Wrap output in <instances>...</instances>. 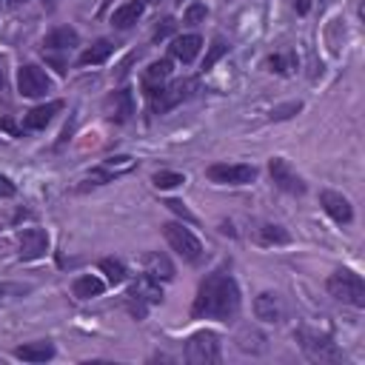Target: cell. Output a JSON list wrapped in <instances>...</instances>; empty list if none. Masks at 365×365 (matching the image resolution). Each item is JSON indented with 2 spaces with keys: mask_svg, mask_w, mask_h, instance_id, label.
<instances>
[{
  "mask_svg": "<svg viewBox=\"0 0 365 365\" xmlns=\"http://www.w3.org/2000/svg\"><path fill=\"white\" fill-rule=\"evenodd\" d=\"M268 66H271V71L288 74V71L294 68V54H271V57H268Z\"/></svg>",
  "mask_w": 365,
  "mask_h": 365,
  "instance_id": "83f0119b",
  "label": "cell"
},
{
  "mask_svg": "<svg viewBox=\"0 0 365 365\" xmlns=\"http://www.w3.org/2000/svg\"><path fill=\"white\" fill-rule=\"evenodd\" d=\"M171 31H174V20H171V17H165V20H160V23H157V29H154L151 40H163V37H168Z\"/></svg>",
  "mask_w": 365,
  "mask_h": 365,
  "instance_id": "4dcf8cb0",
  "label": "cell"
},
{
  "mask_svg": "<svg viewBox=\"0 0 365 365\" xmlns=\"http://www.w3.org/2000/svg\"><path fill=\"white\" fill-rule=\"evenodd\" d=\"M302 108V103L297 100V103H288V106H277L274 111H271V120H285V117H291V114H297Z\"/></svg>",
  "mask_w": 365,
  "mask_h": 365,
  "instance_id": "f546056e",
  "label": "cell"
},
{
  "mask_svg": "<svg viewBox=\"0 0 365 365\" xmlns=\"http://www.w3.org/2000/svg\"><path fill=\"white\" fill-rule=\"evenodd\" d=\"M17 248H20V259H40L48 248V237L43 228H26L17 240Z\"/></svg>",
  "mask_w": 365,
  "mask_h": 365,
  "instance_id": "7c38bea8",
  "label": "cell"
},
{
  "mask_svg": "<svg viewBox=\"0 0 365 365\" xmlns=\"http://www.w3.org/2000/svg\"><path fill=\"white\" fill-rule=\"evenodd\" d=\"M257 240L262 245H285V242H291V234L285 228H279V225H262Z\"/></svg>",
  "mask_w": 365,
  "mask_h": 365,
  "instance_id": "cb8c5ba5",
  "label": "cell"
},
{
  "mask_svg": "<svg viewBox=\"0 0 365 365\" xmlns=\"http://www.w3.org/2000/svg\"><path fill=\"white\" fill-rule=\"evenodd\" d=\"M143 3H160V0H143Z\"/></svg>",
  "mask_w": 365,
  "mask_h": 365,
  "instance_id": "74e56055",
  "label": "cell"
},
{
  "mask_svg": "<svg viewBox=\"0 0 365 365\" xmlns=\"http://www.w3.org/2000/svg\"><path fill=\"white\" fill-rule=\"evenodd\" d=\"M325 285H328V294H331L334 299L348 302V305H354V308H365V282H362V277H359L356 271L339 268V271H334V274L328 277Z\"/></svg>",
  "mask_w": 365,
  "mask_h": 365,
  "instance_id": "7a4b0ae2",
  "label": "cell"
},
{
  "mask_svg": "<svg viewBox=\"0 0 365 365\" xmlns=\"http://www.w3.org/2000/svg\"><path fill=\"white\" fill-rule=\"evenodd\" d=\"M48 88H51V80L46 77L43 68H37V66L29 63V66H23L17 71V91L23 97H43Z\"/></svg>",
  "mask_w": 365,
  "mask_h": 365,
  "instance_id": "9c48e42d",
  "label": "cell"
},
{
  "mask_svg": "<svg viewBox=\"0 0 365 365\" xmlns=\"http://www.w3.org/2000/svg\"><path fill=\"white\" fill-rule=\"evenodd\" d=\"M111 51H114V46H111V40H97L94 46H88L83 54H80V66H97V63H106L108 57H111Z\"/></svg>",
  "mask_w": 365,
  "mask_h": 365,
  "instance_id": "603a6c76",
  "label": "cell"
},
{
  "mask_svg": "<svg viewBox=\"0 0 365 365\" xmlns=\"http://www.w3.org/2000/svg\"><path fill=\"white\" fill-rule=\"evenodd\" d=\"M9 291H14V288H11V285H3V282H0V297H3V294H9Z\"/></svg>",
  "mask_w": 365,
  "mask_h": 365,
  "instance_id": "d590c367",
  "label": "cell"
},
{
  "mask_svg": "<svg viewBox=\"0 0 365 365\" xmlns=\"http://www.w3.org/2000/svg\"><path fill=\"white\" fill-rule=\"evenodd\" d=\"M106 114H108V120H114V123H125V120L134 114V100H131V91H128V88L114 91V94L106 100Z\"/></svg>",
  "mask_w": 365,
  "mask_h": 365,
  "instance_id": "5bb4252c",
  "label": "cell"
},
{
  "mask_svg": "<svg viewBox=\"0 0 365 365\" xmlns=\"http://www.w3.org/2000/svg\"><path fill=\"white\" fill-rule=\"evenodd\" d=\"M294 9H297L299 14H308V9H311V0H294Z\"/></svg>",
  "mask_w": 365,
  "mask_h": 365,
  "instance_id": "836d02e7",
  "label": "cell"
},
{
  "mask_svg": "<svg viewBox=\"0 0 365 365\" xmlns=\"http://www.w3.org/2000/svg\"><path fill=\"white\" fill-rule=\"evenodd\" d=\"M205 14H208V9H205L202 3H191V6L185 9V23H191V26H197L200 20H205Z\"/></svg>",
  "mask_w": 365,
  "mask_h": 365,
  "instance_id": "f1b7e54d",
  "label": "cell"
},
{
  "mask_svg": "<svg viewBox=\"0 0 365 365\" xmlns=\"http://www.w3.org/2000/svg\"><path fill=\"white\" fill-rule=\"evenodd\" d=\"M205 177L220 185H245L257 177V168L248 163H214L205 168Z\"/></svg>",
  "mask_w": 365,
  "mask_h": 365,
  "instance_id": "277c9868",
  "label": "cell"
},
{
  "mask_svg": "<svg viewBox=\"0 0 365 365\" xmlns=\"http://www.w3.org/2000/svg\"><path fill=\"white\" fill-rule=\"evenodd\" d=\"M188 88H194L191 80H177V83H171V86L157 88L154 94H148V97H151V111H154V114H165L168 108H174L177 103H182V100L191 94Z\"/></svg>",
  "mask_w": 365,
  "mask_h": 365,
  "instance_id": "52a82bcc",
  "label": "cell"
},
{
  "mask_svg": "<svg viewBox=\"0 0 365 365\" xmlns=\"http://www.w3.org/2000/svg\"><path fill=\"white\" fill-rule=\"evenodd\" d=\"M103 279H97L94 274H83V277H77L74 282H71V294L77 297V299H91V297H100L103 294Z\"/></svg>",
  "mask_w": 365,
  "mask_h": 365,
  "instance_id": "7402d4cb",
  "label": "cell"
},
{
  "mask_svg": "<svg viewBox=\"0 0 365 365\" xmlns=\"http://www.w3.org/2000/svg\"><path fill=\"white\" fill-rule=\"evenodd\" d=\"M191 314L197 319H234L240 314V288L231 274H208L194 297Z\"/></svg>",
  "mask_w": 365,
  "mask_h": 365,
  "instance_id": "6da1fadb",
  "label": "cell"
},
{
  "mask_svg": "<svg viewBox=\"0 0 365 365\" xmlns=\"http://www.w3.org/2000/svg\"><path fill=\"white\" fill-rule=\"evenodd\" d=\"M143 265H145V274H151L154 279H171L174 277V265L168 257L157 254V251H148L143 257Z\"/></svg>",
  "mask_w": 365,
  "mask_h": 365,
  "instance_id": "ffe728a7",
  "label": "cell"
},
{
  "mask_svg": "<svg viewBox=\"0 0 365 365\" xmlns=\"http://www.w3.org/2000/svg\"><path fill=\"white\" fill-rule=\"evenodd\" d=\"M63 108V103L60 100H51V103H43V106H37V108H31L26 117H23V128L26 131H37V128H46L51 120H54V114Z\"/></svg>",
  "mask_w": 365,
  "mask_h": 365,
  "instance_id": "9a60e30c",
  "label": "cell"
},
{
  "mask_svg": "<svg viewBox=\"0 0 365 365\" xmlns=\"http://www.w3.org/2000/svg\"><path fill=\"white\" fill-rule=\"evenodd\" d=\"M185 359L194 365L220 362V336L214 331H197L185 342Z\"/></svg>",
  "mask_w": 365,
  "mask_h": 365,
  "instance_id": "3957f363",
  "label": "cell"
},
{
  "mask_svg": "<svg viewBox=\"0 0 365 365\" xmlns=\"http://www.w3.org/2000/svg\"><path fill=\"white\" fill-rule=\"evenodd\" d=\"M163 234H165L168 245H171L180 257H185L188 262H197V259H200L202 242H200L185 225H180V222H165V225H163Z\"/></svg>",
  "mask_w": 365,
  "mask_h": 365,
  "instance_id": "5b68a950",
  "label": "cell"
},
{
  "mask_svg": "<svg viewBox=\"0 0 365 365\" xmlns=\"http://www.w3.org/2000/svg\"><path fill=\"white\" fill-rule=\"evenodd\" d=\"M3 83H6V80H3V66H0V88H3Z\"/></svg>",
  "mask_w": 365,
  "mask_h": 365,
  "instance_id": "8d00e7d4",
  "label": "cell"
},
{
  "mask_svg": "<svg viewBox=\"0 0 365 365\" xmlns=\"http://www.w3.org/2000/svg\"><path fill=\"white\" fill-rule=\"evenodd\" d=\"M14 3H20V0H14Z\"/></svg>",
  "mask_w": 365,
  "mask_h": 365,
  "instance_id": "f35d334b",
  "label": "cell"
},
{
  "mask_svg": "<svg viewBox=\"0 0 365 365\" xmlns=\"http://www.w3.org/2000/svg\"><path fill=\"white\" fill-rule=\"evenodd\" d=\"M319 202L325 208V214L334 220V222H351L354 220V208L348 202V197L336 194V191H322L319 194Z\"/></svg>",
  "mask_w": 365,
  "mask_h": 365,
  "instance_id": "4fadbf2b",
  "label": "cell"
},
{
  "mask_svg": "<svg viewBox=\"0 0 365 365\" xmlns=\"http://www.w3.org/2000/svg\"><path fill=\"white\" fill-rule=\"evenodd\" d=\"M228 51V43L222 40V37H217L214 43H211V48H208V54H205V60H202V71H208V68H214V63L222 57Z\"/></svg>",
  "mask_w": 365,
  "mask_h": 365,
  "instance_id": "484cf974",
  "label": "cell"
},
{
  "mask_svg": "<svg viewBox=\"0 0 365 365\" xmlns=\"http://www.w3.org/2000/svg\"><path fill=\"white\" fill-rule=\"evenodd\" d=\"M128 299H131V302H137L134 314H137V317H143V314H145V302H160V299H163V288H160V282H157L151 274H143V277L131 285Z\"/></svg>",
  "mask_w": 365,
  "mask_h": 365,
  "instance_id": "30bf717a",
  "label": "cell"
},
{
  "mask_svg": "<svg viewBox=\"0 0 365 365\" xmlns=\"http://www.w3.org/2000/svg\"><path fill=\"white\" fill-rule=\"evenodd\" d=\"M100 271L108 277L111 285H120V282L125 279V265H123L120 259H111V257H108V259H100Z\"/></svg>",
  "mask_w": 365,
  "mask_h": 365,
  "instance_id": "d4e9b609",
  "label": "cell"
},
{
  "mask_svg": "<svg viewBox=\"0 0 365 365\" xmlns=\"http://www.w3.org/2000/svg\"><path fill=\"white\" fill-rule=\"evenodd\" d=\"M180 182H185V177H182L180 171H157V174H154V185H157V188H174V185H180Z\"/></svg>",
  "mask_w": 365,
  "mask_h": 365,
  "instance_id": "4316f807",
  "label": "cell"
},
{
  "mask_svg": "<svg viewBox=\"0 0 365 365\" xmlns=\"http://www.w3.org/2000/svg\"><path fill=\"white\" fill-rule=\"evenodd\" d=\"M77 43H80V34H77L74 29H68V26H60V29L48 31L46 40H43V46H46L48 51H66V48H71V46H77Z\"/></svg>",
  "mask_w": 365,
  "mask_h": 365,
  "instance_id": "e0dca14e",
  "label": "cell"
},
{
  "mask_svg": "<svg viewBox=\"0 0 365 365\" xmlns=\"http://www.w3.org/2000/svg\"><path fill=\"white\" fill-rule=\"evenodd\" d=\"M200 48H202V37L200 34H182V37H177L171 43V54L177 60H182V63H191L200 54Z\"/></svg>",
  "mask_w": 365,
  "mask_h": 365,
  "instance_id": "ac0fdd59",
  "label": "cell"
},
{
  "mask_svg": "<svg viewBox=\"0 0 365 365\" xmlns=\"http://www.w3.org/2000/svg\"><path fill=\"white\" fill-rule=\"evenodd\" d=\"M165 205H168V208H171L174 214H180L182 220H188V222H194V220H197V217H194V214H191V211L185 208V202H180V200H168Z\"/></svg>",
  "mask_w": 365,
  "mask_h": 365,
  "instance_id": "1f68e13d",
  "label": "cell"
},
{
  "mask_svg": "<svg viewBox=\"0 0 365 365\" xmlns=\"http://www.w3.org/2000/svg\"><path fill=\"white\" fill-rule=\"evenodd\" d=\"M143 0H128V3H123L120 9H114V14H111V23L117 26V29H128V26H134L137 20H140V14H143Z\"/></svg>",
  "mask_w": 365,
  "mask_h": 365,
  "instance_id": "44dd1931",
  "label": "cell"
},
{
  "mask_svg": "<svg viewBox=\"0 0 365 365\" xmlns=\"http://www.w3.org/2000/svg\"><path fill=\"white\" fill-rule=\"evenodd\" d=\"M297 339L302 345V351L308 354V359L314 362H342V351L336 348V342H331V336H319L311 331H297Z\"/></svg>",
  "mask_w": 365,
  "mask_h": 365,
  "instance_id": "8992f818",
  "label": "cell"
},
{
  "mask_svg": "<svg viewBox=\"0 0 365 365\" xmlns=\"http://www.w3.org/2000/svg\"><path fill=\"white\" fill-rule=\"evenodd\" d=\"M0 128H6V131H11V134H14V125H11L9 120H0Z\"/></svg>",
  "mask_w": 365,
  "mask_h": 365,
  "instance_id": "e575fe53",
  "label": "cell"
},
{
  "mask_svg": "<svg viewBox=\"0 0 365 365\" xmlns=\"http://www.w3.org/2000/svg\"><path fill=\"white\" fill-rule=\"evenodd\" d=\"M180 3H182V0H180Z\"/></svg>",
  "mask_w": 365,
  "mask_h": 365,
  "instance_id": "ab89813d",
  "label": "cell"
},
{
  "mask_svg": "<svg viewBox=\"0 0 365 365\" xmlns=\"http://www.w3.org/2000/svg\"><path fill=\"white\" fill-rule=\"evenodd\" d=\"M268 171H271V180H274L282 191H288V194H305V180L291 168V163H288L285 157H274V160L268 163Z\"/></svg>",
  "mask_w": 365,
  "mask_h": 365,
  "instance_id": "ba28073f",
  "label": "cell"
},
{
  "mask_svg": "<svg viewBox=\"0 0 365 365\" xmlns=\"http://www.w3.org/2000/svg\"><path fill=\"white\" fill-rule=\"evenodd\" d=\"M14 191H17V188H14V182H11L9 177H3V174H0V197H14Z\"/></svg>",
  "mask_w": 365,
  "mask_h": 365,
  "instance_id": "d6a6232c",
  "label": "cell"
},
{
  "mask_svg": "<svg viewBox=\"0 0 365 365\" xmlns=\"http://www.w3.org/2000/svg\"><path fill=\"white\" fill-rule=\"evenodd\" d=\"M14 356L17 359H26V362H46L54 356V345L40 339V342H26L20 348H14Z\"/></svg>",
  "mask_w": 365,
  "mask_h": 365,
  "instance_id": "d6986e66",
  "label": "cell"
},
{
  "mask_svg": "<svg viewBox=\"0 0 365 365\" xmlns=\"http://www.w3.org/2000/svg\"><path fill=\"white\" fill-rule=\"evenodd\" d=\"M254 314H257V319H262V322H282V319H285V302H282L279 294L262 291V294L254 299Z\"/></svg>",
  "mask_w": 365,
  "mask_h": 365,
  "instance_id": "8fae6325",
  "label": "cell"
},
{
  "mask_svg": "<svg viewBox=\"0 0 365 365\" xmlns=\"http://www.w3.org/2000/svg\"><path fill=\"white\" fill-rule=\"evenodd\" d=\"M168 77H171V60H157V63H151V66L143 71V88H145V94H154L157 88H163Z\"/></svg>",
  "mask_w": 365,
  "mask_h": 365,
  "instance_id": "2e32d148",
  "label": "cell"
}]
</instances>
